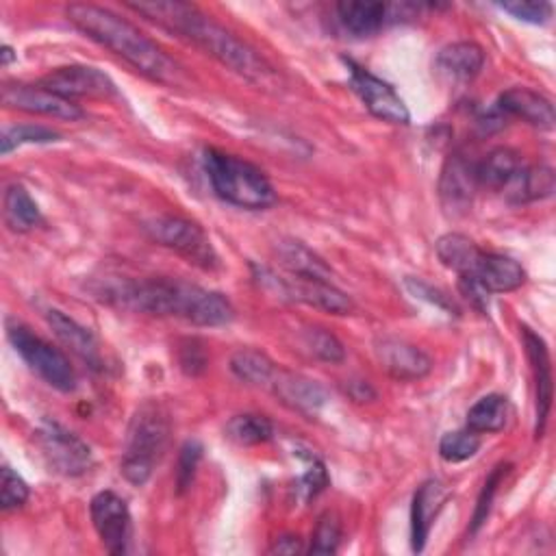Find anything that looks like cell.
<instances>
[{"label": "cell", "mask_w": 556, "mask_h": 556, "mask_svg": "<svg viewBox=\"0 0 556 556\" xmlns=\"http://www.w3.org/2000/svg\"><path fill=\"white\" fill-rule=\"evenodd\" d=\"M226 437L243 447L250 445H258L271 439L274 434V426L267 417L256 415V413H243V415H235L228 419L226 428H224Z\"/></svg>", "instance_id": "cell-31"}, {"label": "cell", "mask_w": 556, "mask_h": 556, "mask_svg": "<svg viewBox=\"0 0 556 556\" xmlns=\"http://www.w3.org/2000/svg\"><path fill=\"white\" fill-rule=\"evenodd\" d=\"M497 7L506 13H510L513 17L521 20V22H530V24H545L552 15V4L549 2H532V0H506V2H497Z\"/></svg>", "instance_id": "cell-39"}, {"label": "cell", "mask_w": 556, "mask_h": 556, "mask_svg": "<svg viewBox=\"0 0 556 556\" xmlns=\"http://www.w3.org/2000/svg\"><path fill=\"white\" fill-rule=\"evenodd\" d=\"M274 254L280 263V267L291 276L332 282V271L324 263V258L317 256L308 245H304L298 239H291V237L278 239L274 245Z\"/></svg>", "instance_id": "cell-24"}, {"label": "cell", "mask_w": 556, "mask_h": 556, "mask_svg": "<svg viewBox=\"0 0 556 556\" xmlns=\"http://www.w3.org/2000/svg\"><path fill=\"white\" fill-rule=\"evenodd\" d=\"M508 400L500 393H489L480 397L467 410V428L476 434L500 432L508 421Z\"/></svg>", "instance_id": "cell-28"}, {"label": "cell", "mask_w": 556, "mask_h": 556, "mask_svg": "<svg viewBox=\"0 0 556 556\" xmlns=\"http://www.w3.org/2000/svg\"><path fill=\"white\" fill-rule=\"evenodd\" d=\"M254 278L265 291L285 302H298L330 315H350L354 311V300L326 280H311L291 274L278 276L267 267H254Z\"/></svg>", "instance_id": "cell-7"}, {"label": "cell", "mask_w": 556, "mask_h": 556, "mask_svg": "<svg viewBox=\"0 0 556 556\" xmlns=\"http://www.w3.org/2000/svg\"><path fill=\"white\" fill-rule=\"evenodd\" d=\"M61 135L48 126L41 124H13L7 126L2 130L0 137V152L2 156H7L9 152H13L15 148L24 146V143H50V141H59Z\"/></svg>", "instance_id": "cell-33"}, {"label": "cell", "mask_w": 556, "mask_h": 556, "mask_svg": "<svg viewBox=\"0 0 556 556\" xmlns=\"http://www.w3.org/2000/svg\"><path fill=\"white\" fill-rule=\"evenodd\" d=\"M267 389L285 406H289L291 410H298L306 417H315L321 410V406L326 404V393L315 380H311L302 374L282 369V367L276 369Z\"/></svg>", "instance_id": "cell-17"}, {"label": "cell", "mask_w": 556, "mask_h": 556, "mask_svg": "<svg viewBox=\"0 0 556 556\" xmlns=\"http://www.w3.org/2000/svg\"><path fill=\"white\" fill-rule=\"evenodd\" d=\"M426 4L415 2H363V0H350V2H337L334 13L339 26L352 35V37H371L380 33L389 22H395L400 17H413L419 9Z\"/></svg>", "instance_id": "cell-10"}, {"label": "cell", "mask_w": 556, "mask_h": 556, "mask_svg": "<svg viewBox=\"0 0 556 556\" xmlns=\"http://www.w3.org/2000/svg\"><path fill=\"white\" fill-rule=\"evenodd\" d=\"M37 445L48 467L61 476L76 478L91 469L93 454L91 447L72 430L59 421L46 419L37 430Z\"/></svg>", "instance_id": "cell-9"}, {"label": "cell", "mask_w": 556, "mask_h": 556, "mask_svg": "<svg viewBox=\"0 0 556 556\" xmlns=\"http://www.w3.org/2000/svg\"><path fill=\"white\" fill-rule=\"evenodd\" d=\"M67 20L91 41L122 56L146 78L161 85H176L180 78L178 65L135 24L119 17L111 9L74 2L65 7Z\"/></svg>", "instance_id": "cell-3"}, {"label": "cell", "mask_w": 556, "mask_h": 556, "mask_svg": "<svg viewBox=\"0 0 556 556\" xmlns=\"http://www.w3.org/2000/svg\"><path fill=\"white\" fill-rule=\"evenodd\" d=\"M374 352L380 367L395 380H419L432 369V358L400 337H378Z\"/></svg>", "instance_id": "cell-16"}, {"label": "cell", "mask_w": 556, "mask_h": 556, "mask_svg": "<svg viewBox=\"0 0 556 556\" xmlns=\"http://www.w3.org/2000/svg\"><path fill=\"white\" fill-rule=\"evenodd\" d=\"M13 59V50L9 46H2V63L7 65Z\"/></svg>", "instance_id": "cell-46"}, {"label": "cell", "mask_w": 556, "mask_h": 556, "mask_svg": "<svg viewBox=\"0 0 556 556\" xmlns=\"http://www.w3.org/2000/svg\"><path fill=\"white\" fill-rule=\"evenodd\" d=\"M126 7L150 22L176 33L178 37L202 48L222 65L254 83L274 80V70L248 43L237 39L222 24L204 15L195 4L178 0H141L126 2Z\"/></svg>", "instance_id": "cell-2"}, {"label": "cell", "mask_w": 556, "mask_h": 556, "mask_svg": "<svg viewBox=\"0 0 556 556\" xmlns=\"http://www.w3.org/2000/svg\"><path fill=\"white\" fill-rule=\"evenodd\" d=\"M178 363H180V369L187 371L189 376H195L200 371H204L206 367V354L204 350L198 345L195 339H187L182 341L180 350H178Z\"/></svg>", "instance_id": "cell-41"}, {"label": "cell", "mask_w": 556, "mask_h": 556, "mask_svg": "<svg viewBox=\"0 0 556 556\" xmlns=\"http://www.w3.org/2000/svg\"><path fill=\"white\" fill-rule=\"evenodd\" d=\"M341 543V521L334 513H324L313 530L308 552L311 554H334Z\"/></svg>", "instance_id": "cell-35"}, {"label": "cell", "mask_w": 556, "mask_h": 556, "mask_svg": "<svg viewBox=\"0 0 556 556\" xmlns=\"http://www.w3.org/2000/svg\"><path fill=\"white\" fill-rule=\"evenodd\" d=\"M202 167L217 198L239 208H267L276 204V191L269 178L254 163L217 148L202 152Z\"/></svg>", "instance_id": "cell-4"}, {"label": "cell", "mask_w": 556, "mask_h": 556, "mask_svg": "<svg viewBox=\"0 0 556 556\" xmlns=\"http://www.w3.org/2000/svg\"><path fill=\"white\" fill-rule=\"evenodd\" d=\"M348 393L352 395V400L356 402H367V400H374L376 397V391L367 384V380H352L348 384Z\"/></svg>", "instance_id": "cell-45"}, {"label": "cell", "mask_w": 556, "mask_h": 556, "mask_svg": "<svg viewBox=\"0 0 556 556\" xmlns=\"http://www.w3.org/2000/svg\"><path fill=\"white\" fill-rule=\"evenodd\" d=\"M26 500H28V484L11 467L4 465L0 469V508L7 513L13 508H20Z\"/></svg>", "instance_id": "cell-37"}, {"label": "cell", "mask_w": 556, "mask_h": 556, "mask_svg": "<svg viewBox=\"0 0 556 556\" xmlns=\"http://www.w3.org/2000/svg\"><path fill=\"white\" fill-rule=\"evenodd\" d=\"M102 293L115 306L156 317H180L195 326H224L235 317L226 295L178 278L115 280L104 285Z\"/></svg>", "instance_id": "cell-1"}, {"label": "cell", "mask_w": 556, "mask_h": 556, "mask_svg": "<svg viewBox=\"0 0 556 556\" xmlns=\"http://www.w3.org/2000/svg\"><path fill=\"white\" fill-rule=\"evenodd\" d=\"M39 85L72 102L74 98H111L117 93L115 83L93 65L56 67L41 76Z\"/></svg>", "instance_id": "cell-13"}, {"label": "cell", "mask_w": 556, "mask_h": 556, "mask_svg": "<svg viewBox=\"0 0 556 556\" xmlns=\"http://www.w3.org/2000/svg\"><path fill=\"white\" fill-rule=\"evenodd\" d=\"M495 109L502 115L517 117L534 128L552 130L554 128V104L543 93L528 87H510L500 93Z\"/></svg>", "instance_id": "cell-18"}, {"label": "cell", "mask_w": 556, "mask_h": 556, "mask_svg": "<svg viewBox=\"0 0 556 556\" xmlns=\"http://www.w3.org/2000/svg\"><path fill=\"white\" fill-rule=\"evenodd\" d=\"M458 289L460 293L480 311H486V304H489V293L486 289L471 276H458Z\"/></svg>", "instance_id": "cell-43"}, {"label": "cell", "mask_w": 556, "mask_h": 556, "mask_svg": "<svg viewBox=\"0 0 556 556\" xmlns=\"http://www.w3.org/2000/svg\"><path fill=\"white\" fill-rule=\"evenodd\" d=\"M526 352L532 365V376H534V389H536V437L543 434L547 413L552 406V365H549V352L545 348V341L534 334L530 328H521Z\"/></svg>", "instance_id": "cell-22"}, {"label": "cell", "mask_w": 556, "mask_h": 556, "mask_svg": "<svg viewBox=\"0 0 556 556\" xmlns=\"http://www.w3.org/2000/svg\"><path fill=\"white\" fill-rule=\"evenodd\" d=\"M406 287H408L410 293H415L417 298H424V300L437 304L439 308H443V311H447V313H450V311H456V308H454V302H450L447 295H443L439 289H432L430 285H426V282H421V280H417V278H406Z\"/></svg>", "instance_id": "cell-42"}, {"label": "cell", "mask_w": 556, "mask_h": 556, "mask_svg": "<svg viewBox=\"0 0 556 556\" xmlns=\"http://www.w3.org/2000/svg\"><path fill=\"white\" fill-rule=\"evenodd\" d=\"M326 486H328V473H326L324 463L319 458H315L313 454H308L306 456V469L300 478L298 491L304 495V500H311V497L319 495Z\"/></svg>", "instance_id": "cell-40"}, {"label": "cell", "mask_w": 556, "mask_h": 556, "mask_svg": "<svg viewBox=\"0 0 556 556\" xmlns=\"http://www.w3.org/2000/svg\"><path fill=\"white\" fill-rule=\"evenodd\" d=\"M478 189V178H476V163L463 154V152H452L441 169L439 176V198L450 215H463L471 208L473 195Z\"/></svg>", "instance_id": "cell-15"}, {"label": "cell", "mask_w": 556, "mask_h": 556, "mask_svg": "<svg viewBox=\"0 0 556 556\" xmlns=\"http://www.w3.org/2000/svg\"><path fill=\"white\" fill-rule=\"evenodd\" d=\"M167 439V413L156 402H143L128 424L126 443L119 460V473L135 486L146 484L163 456Z\"/></svg>", "instance_id": "cell-5"}, {"label": "cell", "mask_w": 556, "mask_h": 556, "mask_svg": "<svg viewBox=\"0 0 556 556\" xmlns=\"http://www.w3.org/2000/svg\"><path fill=\"white\" fill-rule=\"evenodd\" d=\"M200 458H202L200 441H195V439L185 441V445L180 447L178 467H176V489H178V493H185L191 486Z\"/></svg>", "instance_id": "cell-38"}, {"label": "cell", "mask_w": 556, "mask_h": 556, "mask_svg": "<svg viewBox=\"0 0 556 556\" xmlns=\"http://www.w3.org/2000/svg\"><path fill=\"white\" fill-rule=\"evenodd\" d=\"M302 539L298 534H282L274 541V545L269 547V554H285V556H291V554H298L302 552Z\"/></svg>", "instance_id": "cell-44"}, {"label": "cell", "mask_w": 556, "mask_h": 556, "mask_svg": "<svg viewBox=\"0 0 556 556\" xmlns=\"http://www.w3.org/2000/svg\"><path fill=\"white\" fill-rule=\"evenodd\" d=\"M46 319H48L52 332L56 334V339L65 348H70V352H74L80 361H85L93 369H98L102 365L98 341L89 328L80 326L76 319H72L70 315H65L59 308H50L46 313Z\"/></svg>", "instance_id": "cell-23"}, {"label": "cell", "mask_w": 556, "mask_h": 556, "mask_svg": "<svg viewBox=\"0 0 556 556\" xmlns=\"http://www.w3.org/2000/svg\"><path fill=\"white\" fill-rule=\"evenodd\" d=\"M4 222L15 232H26L41 222V211L22 185H9L4 191Z\"/></svg>", "instance_id": "cell-30"}, {"label": "cell", "mask_w": 556, "mask_h": 556, "mask_svg": "<svg viewBox=\"0 0 556 556\" xmlns=\"http://www.w3.org/2000/svg\"><path fill=\"white\" fill-rule=\"evenodd\" d=\"M143 232L159 245L176 252L187 263L213 271L219 267V256L204 228L180 215H156L143 222Z\"/></svg>", "instance_id": "cell-8"}, {"label": "cell", "mask_w": 556, "mask_h": 556, "mask_svg": "<svg viewBox=\"0 0 556 556\" xmlns=\"http://www.w3.org/2000/svg\"><path fill=\"white\" fill-rule=\"evenodd\" d=\"M484 67V50L476 41H454L439 50L434 70L447 83H471Z\"/></svg>", "instance_id": "cell-20"}, {"label": "cell", "mask_w": 556, "mask_h": 556, "mask_svg": "<svg viewBox=\"0 0 556 556\" xmlns=\"http://www.w3.org/2000/svg\"><path fill=\"white\" fill-rule=\"evenodd\" d=\"M480 434L467 430H454V432H445L439 441V456L445 463H463L469 460L471 456H476V452L480 450Z\"/></svg>", "instance_id": "cell-34"}, {"label": "cell", "mask_w": 556, "mask_h": 556, "mask_svg": "<svg viewBox=\"0 0 556 556\" xmlns=\"http://www.w3.org/2000/svg\"><path fill=\"white\" fill-rule=\"evenodd\" d=\"M348 72H350V87L352 91L358 96V100L365 104V109L389 124H408L410 122V113L404 104V100L400 98V93L382 78H378L376 74H371L369 70H365L363 65L343 59Z\"/></svg>", "instance_id": "cell-11"}, {"label": "cell", "mask_w": 556, "mask_h": 556, "mask_svg": "<svg viewBox=\"0 0 556 556\" xmlns=\"http://www.w3.org/2000/svg\"><path fill=\"white\" fill-rule=\"evenodd\" d=\"M554 169L549 165H530L523 167V172L517 176V180L508 187L510 200L521 204V202H534V200H545L554 193Z\"/></svg>", "instance_id": "cell-29"}, {"label": "cell", "mask_w": 556, "mask_h": 556, "mask_svg": "<svg viewBox=\"0 0 556 556\" xmlns=\"http://www.w3.org/2000/svg\"><path fill=\"white\" fill-rule=\"evenodd\" d=\"M2 104L9 109H17L24 113H35V115H46L54 119H67L76 122L85 115V111L67 100L61 98L46 87L37 85H24V83H9L2 87Z\"/></svg>", "instance_id": "cell-14"}, {"label": "cell", "mask_w": 556, "mask_h": 556, "mask_svg": "<svg viewBox=\"0 0 556 556\" xmlns=\"http://www.w3.org/2000/svg\"><path fill=\"white\" fill-rule=\"evenodd\" d=\"M276 369L278 365L265 352L254 348H241L230 356V371L252 387L267 389Z\"/></svg>", "instance_id": "cell-27"}, {"label": "cell", "mask_w": 556, "mask_h": 556, "mask_svg": "<svg viewBox=\"0 0 556 556\" xmlns=\"http://www.w3.org/2000/svg\"><path fill=\"white\" fill-rule=\"evenodd\" d=\"M434 250H437L439 261L447 269L456 271L458 276L471 274L482 254V250L463 232H447V235L439 237L434 243Z\"/></svg>", "instance_id": "cell-26"}, {"label": "cell", "mask_w": 556, "mask_h": 556, "mask_svg": "<svg viewBox=\"0 0 556 556\" xmlns=\"http://www.w3.org/2000/svg\"><path fill=\"white\" fill-rule=\"evenodd\" d=\"M450 489L441 480H426L417 486L410 506V547L421 552L426 547L430 528L439 517L441 508L450 500Z\"/></svg>", "instance_id": "cell-19"}, {"label": "cell", "mask_w": 556, "mask_h": 556, "mask_svg": "<svg viewBox=\"0 0 556 556\" xmlns=\"http://www.w3.org/2000/svg\"><path fill=\"white\" fill-rule=\"evenodd\" d=\"M89 515L104 549L115 556L124 554L130 541V510L126 500L115 491H100L91 497Z\"/></svg>", "instance_id": "cell-12"}, {"label": "cell", "mask_w": 556, "mask_h": 556, "mask_svg": "<svg viewBox=\"0 0 556 556\" xmlns=\"http://www.w3.org/2000/svg\"><path fill=\"white\" fill-rule=\"evenodd\" d=\"M510 465L508 463H500L497 467H493V471L489 473V478L484 480V486L478 495V502H476V510H473V517H471V532H476L484 521H486V515L491 510V502H493V495L497 493V486L502 482V478L508 473Z\"/></svg>", "instance_id": "cell-36"}, {"label": "cell", "mask_w": 556, "mask_h": 556, "mask_svg": "<svg viewBox=\"0 0 556 556\" xmlns=\"http://www.w3.org/2000/svg\"><path fill=\"white\" fill-rule=\"evenodd\" d=\"M300 345L306 354L324 363H341L345 358V350L341 341L326 328H317V326L302 328Z\"/></svg>", "instance_id": "cell-32"}, {"label": "cell", "mask_w": 556, "mask_h": 556, "mask_svg": "<svg viewBox=\"0 0 556 556\" xmlns=\"http://www.w3.org/2000/svg\"><path fill=\"white\" fill-rule=\"evenodd\" d=\"M7 339L17 356L28 365V369L35 371L52 389L61 393H72L76 389V374L67 356L50 341L35 334L28 326L15 319L7 321Z\"/></svg>", "instance_id": "cell-6"}, {"label": "cell", "mask_w": 556, "mask_h": 556, "mask_svg": "<svg viewBox=\"0 0 556 556\" xmlns=\"http://www.w3.org/2000/svg\"><path fill=\"white\" fill-rule=\"evenodd\" d=\"M523 159L517 150L500 146L484 154L482 161L476 163V178L478 187H486L493 191L508 189L517 176L523 172Z\"/></svg>", "instance_id": "cell-25"}, {"label": "cell", "mask_w": 556, "mask_h": 556, "mask_svg": "<svg viewBox=\"0 0 556 556\" xmlns=\"http://www.w3.org/2000/svg\"><path fill=\"white\" fill-rule=\"evenodd\" d=\"M467 276L476 278L486 289V293H508L526 282V269L515 258L484 250L473 271Z\"/></svg>", "instance_id": "cell-21"}]
</instances>
